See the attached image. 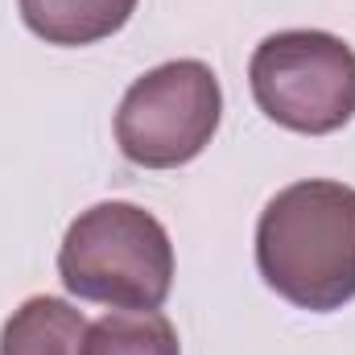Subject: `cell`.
Segmentation results:
<instances>
[{"label": "cell", "instance_id": "cell-1", "mask_svg": "<svg viewBox=\"0 0 355 355\" xmlns=\"http://www.w3.org/2000/svg\"><path fill=\"white\" fill-rule=\"evenodd\" d=\"M257 268L297 310H343L355 297V186L302 178L277 190L257 223Z\"/></svg>", "mask_w": 355, "mask_h": 355}, {"label": "cell", "instance_id": "cell-2", "mask_svg": "<svg viewBox=\"0 0 355 355\" xmlns=\"http://www.w3.org/2000/svg\"><path fill=\"white\" fill-rule=\"evenodd\" d=\"M62 285L112 310H157L174 289V244L157 215L137 202H95L62 236Z\"/></svg>", "mask_w": 355, "mask_h": 355}, {"label": "cell", "instance_id": "cell-3", "mask_svg": "<svg viewBox=\"0 0 355 355\" xmlns=\"http://www.w3.org/2000/svg\"><path fill=\"white\" fill-rule=\"evenodd\" d=\"M248 83L272 124L327 137L355 116V50L327 29H281L252 50Z\"/></svg>", "mask_w": 355, "mask_h": 355}, {"label": "cell", "instance_id": "cell-4", "mask_svg": "<svg viewBox=\"0 0 355 355\" xmlns=\"http://www.w3.org/2000/svg\"><path fill=\"white\" fill-rule=\"evenodd\" d=\"M219 116L223 91L207 62H162L124 91L116 107V145L132 166L174 170L211 145Z\"/></svg>", "mask_w": 355, "mask_h": 355}, {"label": "cell", "instance_id": "cell-5", "mask_svg": "<svg viewBox=\"0 0 355 355\" xmlns=\"http://www.w3.org/2000/svg\"><path fill=\"white\" fill-rule=\"evenodd\" d=\"M21 21L46 46H91L128 25L137 0H17Z\"/></svg>", "mask_w": 355, "mask_h": 355}, {"label": "cell", "instance_id": "cell-6", "mask_svg": "<svg viewBox=\"0 0 355 355\" xmlns=\"http://www.w3.org/2000/svg\"><path fill=\"white\" fill-rule=\"evenodd\" d=\"M87 318L50 293H37L21 302L4 331H0V355H83Z\"/></svg>", "mask_w": 355, "mask_h": 355}, {"label": "cell", "instance_id": "cell-7", "mask_svg": "<svg viewBox=\"0 0 355 355\" xmlns=\"http://www.w3.org/2000/svg\"><path fill=\"white\" fill-rule=\"evenodd\" d=\"M83 355H182V343L162 310H107L87 322Z\"/></svg>", "mask_w": 355, "mask_h": 355}]
</instances>
